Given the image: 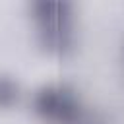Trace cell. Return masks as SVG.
<instances>
[{"label": "cell", "instance_id": "cell-1", "mask_svg": "<svg viewBox=\"0 0 124 124\" xmlns=\"http://www.w3.org/2000/svg\"><path fill=\"white\" fill-rule=\"evenodd\" d=\"M35 107L39 112H43L46 118H56V120H70L76 116V99L70 91L64 87H46L43 89L37 99Z\"/></svg>", "mask_w": 124, "mask_h": 124}, {"label": "cell", "instance_id": "cell-2", "mask_svg": "<svg viewBox=\"0 0 124 124\" xmlns=\"http://www.w3.org/2000/svg\"><path fill=\"white\" fill-rule=\"evenodd\" d=\"M16 97H17V85L8 78H0V105H8Z\"/></svg>", "mask_w": 124, "mask_h": 124}]
</instances>
